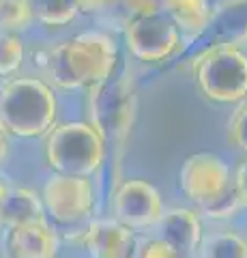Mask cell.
I'll use <instances>...</instances> for the list:
<instances>
[{"mask_svg": "<svg viewBox=\"0 0 247 258\" xmlns=\"http://www.w3.org/2000/svg\"><path fill=\"white\" fill-rule=\"evenodd\" d=\"M116 0H77V9L84 13H99L112 7Z\"/></svg>", "mask_w": 247, "mask_h": 258, "instance_id": "23", "label": "cell"}, {"mask_svg": "<svg viewBox=\"0 0 247 258\" xmlns=\"http://www.w3.org/2000/svg\"><path fill=\"white\" fill-rule=\"evenodd\" d=\"M84 245L93 258H129L133 235L121 222L95 220L86 228Z\"/></svg>", "mask_w": 247, "mask_h": 258, "instance_id": "12", "label": "cell"}, {"mask_svg": "<svg viewBox=\"0 0 247 258\" xmlns=\"http://www.w3.org/2000/svg\"><path fill=\"white\" fill-rule=\"evenodd\" d=\"M116 45L103 32H82L45 52L43 69L58 88H93L112 78Z\"/></svg>", "mask_w": 247, "mask_h": 258, "instance_id": "1", "label": "cell"}, {"mask_svg": "<svg viewBox=\"0 0 247 258\" xmlns=\"http://www.w3.org/2000/svg\"><path fill=\"white\" fill-rule=\"evenodd\" d=\"M33 7L28 0H0V30L20 32L33 24Z\"/></svg>", "mask_w": 247, "mask_h": 258, "instance_id": "16", "label": "cell"}, {"mask_svg": "<svg viewBox=\"0 0 247 258\" xmlns=\"http://www.w3.org/2000/svg\"><path fill=\"white\" fill-rule=\"evenodd\" d=\"M204 258H247V243L234 232H221L206 239Z\"/></svg>", "mask_w": 247, "mask_h": 258, "instance_id": "17", "label": "cell"}, {"mask_svg": "<svg viewBox=\"0 0 247 258\" xmlns=\"http://www.w3.org/2000/svg\"><path fill=\"white\" fill-rule=\"evenodd\" d=\"M0 220L7 228L45 220L43 203L39 198V194L26 187H9L7 196L0 203Z\"/></svg>", "mask_w": 247, "mask_h": 258, "instance_id": "13", "label": "cell"}, {"mask_svg": "<svg viewBox=\"0 0 247 258\" xmlns=\"http://www.w3.org/2000/svg\"><path fill=\"white\" fill-rule=\"evenodd\" d=\"M200 91L217 103H232L247 97V56L234 45H217L194 62Z\"/></svg>", "mask_w": 247, "mask_h": 258, "instance_id": "5", "label": "cell"}, {"mask_svg": "<svg viewBox=\"0 0 247 258\" xmlns=\"http://www.w3.org/2000/svg\"><path fill=\"white\" fill-rule=\"evenodd\" d=\"M125 41L138 60L161 62L179 50L181 35L166 13H153L133 18L125 30Z\"/></svg>", "mask_w": 247, "mask_h": 258, "instance_id": "7", "label": "cell"}, {"mask_svg": "<svg viewBox=\"0 0 247 258\" xmlns=\"http://www.w3.org/2000/svg\"><path fill=\"white\" fill-rule=\"evenodd\" d=\"M7 155H9V140H7V132L5 127L0 125V164L7 159Z\"/></svg>", "mask_w": 247, "mask_h": 258, "instance_id": "24", "label": "cell"}, {"mask_svg": "<svg viewBox=\"0 0 247 258\" xmlns=\"http://www.w3.org/2000/svg\"><path fill=\"white\" fill-rule=\"evenodd\" d=\"M159 239L168 243L181 258H194L202 243L200 217L189 209H170L159 217Z\"/></svg>", "mask_w": 247, "mask_h": 258, "instance_id": "11", "label": "cell"}, {"mask_svg": "<svg viewBox=\"0 0 247 258\" xmlns=\"http://www.w3.org/2000/svg\"><path fill=\"white\" fill-rule=\"evenodd\" d=\"M56 123V97L43 80L13 78L0 86V125L20 138L47 136Z\"/></svg>", "mask_w": 247, "mask_h": 258, "instance_id": "2", "label": "cell"}, {"mask_svg": "<svg viewBox=\"0 0 247 258\" xmlns=\"http://www.w3.org/2000/svg\"><path fill=\"white\" fill-rule=\"evenodd\" d=\"M91 125L97 129L103 142L123 144L131 132L135 114L133 88L125 78H108L91 88L89 95Z\"/></svg>", "mask_w": 247, "mask_h": 258, "instance_id": "6", "label": "cell"}, {"mask_svg": "<svg viewBox=\"0 0 247 258\" xmlns=\"http://www.w3.org/2000/svg\"><path fill=\"white\" fill-rule=\"evenodd\" d=\"M33 15L45 26H65L77 15V0H28Z\"/></svg>", "mask_w": 247, "mask_h": 258, "instance_id": "15", "label": "cell"}, {"mask_svg": "<svg viewBox=\"0 0 247 258\" xmlns=\"http://www.w3.org/2000/svg\"><path fill=\"white\" fill-rule=\"evenodd\" d=\"M58 235L45 220L11 226L7 232L9 258H56Z\"/></svg>", "mask_w": 247, "mask_h": 258, "instance_id": "10", "label": "cell"}, {"mask_svg": "<svg viewBox=\"0 0 247 258\" xmlns=\"http://www.w3.org/2000/svg\"><path fill=\"white\" fill-rule=\"evenodd\" d=\"M142 258H181V256L168 243H163L161 239H153L142 247Z\"/></svg>", "mask_w": 247, "mask_h": 258, "instance_id": "21", "label": "cell"}, {"mask_svg": "<svg viewBox=\"0 0 247 258\" xmlns=\"http://www.w3.org/2000/svg\"><path fill=\"white\" fill-rule=\"evenodd\" d=\"M228 138L230 142L238 147L243 153H247V103L238 108L228 125Z\"/></svg>", "mask_w": 247, "mask_h": 258, "instance_id": "19", "label": "cell"}, {"mask_svg": "<svg viewBox=\"0 0 247 258\" xmlns=\"http://www.w3.org/2000/svg\"><path fill=\"white\" fill-rule=\"evenodd\" d=\"M125 9L133 13L135 18L138 15H153V13H163L166 0H123Z\"/></svg>", "mask_w": 247, "mask_h": 258, "instance_id": "20", "label": "cell"}, {"mask_svg": "<svg viewBox=\"0 0 247 258\" xmlns=\"http://www.w3.org/2000/svg\"><path fill=\"white\" fill-rule=\"evenodd\" d=\"M245 37H247V26H245Z\"/></svg>", "mask_w": 247, "mask_h": 258, "instance_id": "26", "label": "cell"}, {"mask_svg": "<svg viewBox=\"0 0 247 258\" xmlns=\"http://www.w3.org/2000/svg\"><path fill=\"white\" fill-rule=\"evenodd\" d=\"M0 226H3V220H0Z\"/></svg>", "mask_w": 247, "mask_h": 258, "instance_id": "27", "label": "cell"}, {"mask_svg": "<svg viewBox=\"0 0 247 258\" xmlns=\"http://www.w3.org/2000/svg\"><path fill=\"white\" fill-rule=\"evenodd\" d=\"M41 203L47 215L60 226H73L93 213V185L84 176L54 174L43 187Z\"/></svg>", "mask_w": 247, "mask_h": 258, "instance_id": "8", "label": "cell"}, {"mask_svg": "<svg viewBox=\"0 0 247 258\" xmlns=\"http://www.w3.org/2000/svg\"><path fill=\"white\" fill-rule=\"evenodd\" d=\"M163 13L174 22V26L185 32H200L211 18L206 0H166Z\"/></svg>", "mask_w": 247, "mask_h": 258, "instance_id": "14", "label": "cell"}, {"mask_svg": "<svg viewBox=\"0 0 247 258\" xmlns=\"http://www.w3.org/2000/svg\"><path fill=\"white\" fill-rule=\"evenodd\" d=\"M45 157L56 174L89 179L106 159V142L91 123H62L47 134Z\"/></svg>", "mask_w": 247, "mask_h": 258, "instance_id": "4", "label": "cell"}, {"mask_svg": "<svg viewBox=\"0 0 247 258\" xmlns=\"http://www.w3.org/2000/svg\"><path fill=\"white\" fill-rule=\"evenodd\" d=\"M24 62V45L15 32L0 30V76H13Z\"/></svg>", "mask_w": 247, "mask_h": 258, "instance_id": "18", "label": "cell"}, {"mask_svg": "<svg viewBox=\"0 0 247 258\" xmlns=\"http://www.w3.org/2000/svg\"><path fill=\"white\" fill-rule=\"evenodd\" d=\"M114 215L127 228H146L161 217L159 191L146 181H125L114 196Z\"/></svg>", "mask_w": 247, "mask_h": 258, "instance_id": "9", "label": "cell"}, {"mask_svg": "<svg viewBox=\"0 0 247 258\" xmlns=\"http://www.w3.org/2000/svg\"><path fill=\"white\" fill-rule=\"evenodd\" d=\"M7 191H9V185H7L3 179H0V203H3V198L7 196Z\"/></svg>", "mask_w": 247, "mask_h": 258, "instance_id": "25", "label": "cell"}, {"mask_svg": "<svg viewBox=\"0 0 247 258\" xmlns=\"http://www.w3.org/2000/svg\"><path fill=\"white\" fill-rule=\"evenodd\" d=\"M179 183L183 194L211 220H224L236 213L241 198L228 166L211 153H196L185 159Z\"/></svg>", "mask_w": 247, "mask_h": 258, "instance_id": "3", "label": "cell"}, {"mask_svg": "<svg viewBox=\"0 0 247 258\" xmlns=\"http://www.w3.org/2000/svg\"><path fill=\"white\" fill-rule=\"evenodd\" d=\"M234 187L238 191V198H241V205H247V159L238 166L236 170V179H234Z\"/></svg>", "mask_w": 247, "mask_h": 258, "instance_id": "22", "label": "cell"}]
</instances>
